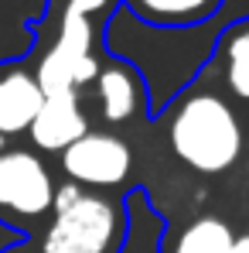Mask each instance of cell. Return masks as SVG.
Here are the masks:
<instances>
[{
  "label": "cell",
  "mask_w": 249,
  "mask_h": 253,
  "mask_svg": "<svg viewBox=\"0 0 249 253\" xmlns=\"http://www.w3.org/2000/svg\"><path fill=\"white\" fill-rule=\"evenodd\" d=\"M38 253H120L126 236V212L116 199L79 188L72 181L55 188Z\"/></svg>",
  "instance_id": "7a4b0ae2"
},
{
  "label": "cell",
  "mask_w": 249,
  "mask_h": 253,
  "mask_svg": "<svg viewBox=\"0 0 249 253\" xmlns=\"http://www.w3.org/2000/svg\"><path fill=\"white\" fill-rule=\"evenodd\" d=\"M41 99L44 92L35 79V72H28L24 65L0 69V140L28 133Z\"/></svg>",
  "instance_id": "ba28073f"
},
{
  "label": "cell",
  "mask_w": 249,
  "mask_h": 253,
  "mask_svg": "<svg viewBox=\"0 0 249 253\" xmlns=\"http://www.w3.org/2000/svg\"><path fill=\"white\" fill-rule=\"evenodd\" d=\"M85 130H92V126H89V117L82 113L79 92H44L41 106L28 126V137L44 154H62Z\"/></svg>",
  "instance_id": "8992f818"
},
{
  "label": "cell",
  "mask_w": 249,
  "mask_h": 253,
  "mask_svg": "<svg viewBox=\"0 0 249 253\" xmlns=\"http://www.w3.org/2000/svg\"><path fill=\"white\" fill-rule=\"evenodd\" d=\"M232 253H249V233H246V236H236V243H232Z\"/></svg>",
  "instance_id": "7c38bea8"
},
{
  "label": "cell",
  "mask_w": 249,
  "mask_h": 253,
  "mask_svg": "<svg viewBox=\"0 0 249 253\" xmlns=\"http://www.w3.org/2000/svg\"><path fill=\"white\" fill-rule=\"evenodd\" d=\"M232 243L236 236L229 222H222L218 215H198L178 233L167 253H232Z\"/></svg>",
  "instance_id": "8fae6325"
},
{
  "label": "cell",
  "mask_w": 249,
  "mask_h": 253,
  "mask_svg": "<svg viewBox=\"0 0 249 253\" xmlns=\"http://www.w3.org/2000/svg\"><path fill=\"white\" fill-rule=\"evenodd\" d=\"M212 65L222 72V83L229 89V96L249 110V17L232 21L215 38Z\"/></svg>",
  "instance_id": "9c48e42d"
},
{
  "label": "cell",
  "mask_w": 249,
  "mask_h": 253,
  "mask_svg": "<svg viewBox=\"0 0 249 253\" xmlns=\"http://www.w3.org/2000/svg\"><path fill=\"white\" fill-rule=\"evenodd\" d=\"M55 178L35 151L3 147L0 151V212L17 222H35L51 212Z\"/></svg>",
  "instance_id": "277c9868"
},
{
  "label": "cell",
  "mask_w": 249,
  "mask_h": 253,
  "mask_svg": "<svg viewBox=\"0 0 249 253\" xmlns=\"http://www.w3.org/2000/svg\"><path fill=\"white\" fill-rule=\"evenodd\" d=\"M167 144L198 174H222L243 158V124L232 103L212 89H191L167 113Z\"/></svg>",
  "instance_id": "6da1fadb"
},
{
  "label": "cell",
  "mask_w": 249,
  "mask_h": 253,
  "mask_svg": "<svg viewBox=\"0 0 249 253\" xmlns=\"http://www.w3.org/2000/svg\"><path fill=\"white\" fill-rule=\"evenodd\" d=\"M62 168L72 185L79 188H113L120 185L133 168V151L123 137L106 133V130H85L75 144L62 151Z\"/></svg>",
  "instance_id": "5b68a950"
},
{
  "label": "cell",
  "mask_w": 249,
  "mask_h": 253,
  "mask_svg": "<svg viewBox=\"0 0 249 253\" xmlns=\"http://www.w3.org/2000/svg\"><path fill=\"white\" fill-rule=\"evenodd\" d=\"M113 0H65L58 14V31L41 51L35 79L41 92H79L99 72V17Z\"/></svg>",
  "instance_id": "3957f363"
},
{
  "label": "cell",
  "mask_w": 249,
  "mask_h": 253,
  "mask_svg": "<svg viewBox=\"0 0 249 253\" xmlns=\"http://www.w3.org/2000/svg\"><path fill=\"white\" fill-rule=\"evenodd\" d=\"M96 99H99V113L106 124H130L143 113L147 99V85L140 79V72L123 62V58H109L99 65L96 72Z\"/></svg>",
  "instance_id": "52a82bcc"
},
{
  "label": "cell",
  "mask_w": 249,
  "mask_h": 253,
  "mask_svg": "<svg viewBox=\"0 0 249 253\" xmlns=\"http://www.w3.org/2000/svg\"><path fill=\"white\" fill-rule=\"evenodd\" d=\"M0 253H38L31 243H14V247H7V250H0Z\"/></svg>",
  "instance_id": "4fadbf2b"
},
{
  "label": "cell",
  "mask_w": 249,
  "mask_h": 253,
  "mask_svg": "<svg viewBox=\"0 0 249 253\" xmlns=\"http://www.w3.org/2000/svg\"><path fill=\"white\" fill-rule=\"evenodd\" d=\"M3 147H7V140H0V151H3Z\"/></svg>",
  "instance_id": "5bb4252c"
},
{
  "label": "cell",
  "mask_w": 249,
  "mask_h": 253,
  "mask_svg": "<svg viewBox=\"0 0 249 253\" xmlns=\"http://www.w3.org/2000/svg\"><path fill=\"white\" fill-rule=\"evenodd\" d=\"M143 24L154 28H195L218 14L225 0H123Z\"/></svg>",
  "instance_id": "30bf717a"
}]
</instances>
